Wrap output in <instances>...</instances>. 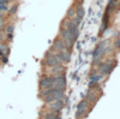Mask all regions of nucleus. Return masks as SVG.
<instances>
[{"label": "nucleus", "instance_id": "nucleus-2", "mask_svg": "<svg viewBox=\"0 0 120 119\" xmlns=\"http://www.w3.org/2000/svg\"><path fill=\"white\" fill-rule=\"evenodd\" d=\"M53 88L59 89V90H65V89H66V77H65V73L54 76Z\"/></svg>", "mask_w": 120, "mask_h": 119}, {"label": "nucleus", "instance_id": "nucleus-16", "mask_svg": "<svg viewBox=\"0 0 120 119\" xmlns=\"http://www.w3.org/2000/svg\"><path fill=\"white\" fill-rule=\"evenodd\" d=\"M90 78H91V81H93V82H97V81H100V79L102 78V75H96V76H91Z\"/></svg>", "mask_w": 120, "mask_h": 119}, {"label": "nucleus", "instance_id": "nucleus-11", "mask_svg": "<svg viewBox=\"0 0 120 119\" xmlns=\"http://www.w3.org/2000/svg\"><path fill=\"white\" fill-rule=\"evenodd\" d=\"M42 118H46V119H56V118H61V114L60 113H55L53 111H49L48 113H46L45 115H41Z\"/></svg>", "mask_w": 120, "mask_h": 119}, {"label": "nucleus", "instance_id": "nucleus-8", "mask_svg": "<svg viewBox=\"0 0 120 119\" xmlns=\"http://www.w3.org/2000/svg\"><path fill=\"white\" fill-rule=\"evenodd\" d=\"M113 70V65L109 63H101L98 66V72L101 75H108Z\"/></svg>", "mask_w": 120, "mask_h": 119}, {"label": "nucleus", "instance_id": "nucleus-4", "mask_svg": "<svg viewBox=\"0 0 120 119\" xmlns=\"http://www.w3.org/2000/svg\"><path fill=\"white\" fill-rule=\"evenodd\" d=\"M53 82H54V76H42L40 79V89L53 88Z\"/></svg>", "mask_w": 120, "mask_h": 119}, {"label": "nucleus", "instance_id": "nucleus-17", "mask_svg": "<svg viewBox=\"0 0 120 119\" xmlns=\"http://www.w3.org/2000/svg\"><path fill=\"white\" fill-rule=\"evenodd\" d=\"M4 27H5V19L4 17H0V30H3Z\"/></svg>", "mask_w": 120, "mask_h": 119}, {"label": "nucleus", "instance_id": "nucleus-12", "mask_svg": "<svg viewBox=\"0 0 120 119\" xmlns=\"http://www.w3.org/2000/svg\"><path fill=\"white\" fill-rule=\"evenodd\" d=\"M76 16V7H70L68 8V11L66 12V18H68V19H72L73 17Z\"/></svg>", "mask_w": 120, "mask_h": 119}, {"label": "nucleus", "instance_id": "nucleus-1", "mask_svg": "<svg viewBox=\"0 0 120 119\" xmlns=\"http://www.w3.org/2000/svg\"><path fill=\"white\" fill-rule=\"evenodd\" d=\"M91 107H90V102L86 100H83L81 104L77 106V113L76 118H84L88 115V112H90Z\"/></svg>", "mask_w": 120, "mask_h": 119}, {"label": "nucleus", "instance_id": "nucleus-21", "mask_svg": "<svg viewBox=\"0 0 120 119\" xmlns=\"http://www.w3.org/2000/svg\"><path fill=\"white\" fill-rule=\"evenodd\" d=\"M84 1V0H78V3H83Z\"/></svg>", "mask_w": 120, "mask_h": 119}, {"label": "nucleus", "instance_id": "nucleus-22", "mask_svg": "<svg viewBox=\"0 0 120 119\" xmlns=\"http://www.w3.org/2000/svg\"><path fill=\"white\" fill-rule=\"evenodd\" d=\"M0 65H1V60H0Z\"/></svg>", "mask_w": 120, "mask_h": 119}, {"label": "nucleus", "instance_id": "nucleus-20", "mask_svg": "<svg viewBox=\"0 0 120 119\" xmlns=\"http://www.w3.org/2000/svg\"><path fill=\"white\" fill-rule=\"evenodd\" d=\"M4 40V36H3V30H0V41Z\"/></svg>", "mask_w": 120, "mask_h": 119}, {"label": "nucleus", "instance_id": "nucleus-19", "mask_svg": "<svg viewBox=\"0 0 120 119\" xmlns=\"http://www.w3.org/2000/svg\"><path fill=\"white\" fill-rule=\"evenodd\" d=\"M114 47L118 49L119 48V37H116V40H115V43H114Z\"/></svg>", "mask_w": 120, "mask_h": 119}, {"label": "nucleus", "instance_id": "nucleus-6", "mask_svg": "<svg viewBox=\"0 0 120 119\" xmlns=\"http://www.w3.org/2000/svg\"><path fill=\"white\" fill-rule=\"evenodd\" d=\"M56 52H61L63 49H65L66 48V43H65V41L61 38V37H56L55 40H54V42H53V46H52Z\"/></svg>", "mask_w": 120, "mask_h": 119}, {"label": "nucleus", "instance_id": "nucleus-18", "mask_svg": "<svg viewBox=\"0 0 120 119\" xmlns=\"http://www.w3.org/2000/svg\"><path fill=\"white\" fill-rule=\"evenodd\" d=\"M12 38H13V34H6V40L7 41H11Z\"/></svg>", "mask_w": 120, "mask_h": 119}, {"label": "nucleus", "instance_id": "nucleus-15", "mask_svg": "<svg viewBox=\"0 0 120 119\" xmlns=\"http://www.w3.org/2000/svg\"><path fill=\"white\" fill-rule=\"evenodd\" d=\"M17 10H18V6H17V5H13L11 8H8V13H10V15H15Z\"/></svg>", "mask_w": 120, "mask_h": 119}, {"label": "nucleus", "instance_id": "nucleus-9", "mask_svg": "<svg viewBox=\"0 0 120 119\" xmlns=\"http://www.w3.org/2000/svg\"><path fill=\"white\" fill-rule=\"evenodd\" d=\"M51 69V73L52 76H58V75H61V73H65V66L61 65V64H56L52 67H49Z\"/></svg>", "mask_w": 120, "mask_h": 119}, {"label": "nucleus", "instance_id": "nucleus-13", "mask_svg": "<svg viewBox=\"0 0 120 119\" xmlns=\"http://www.w3.org/2000/svg\"><path fill=\"white\" fill-rule=\"evenodd\" d=\"M0 51H1L3 53H5V54H8L10 48H8V46L6 43H0Z\"/></svg>", "mask_w": 120, "mask_h": 119}, {"label": "nucleus", "instance_id": "nucleus-3", "mask_svg": "<svg viewBox=\"0 0 120 119\" xmlns=\"http://www.w3.org/2000/svg\"><path fill=\"white\" fill-rule=\"evenodd\" d=\"M47 107H48L49 111H53L55 113H60L61 110L65 107V102H64V100H54L52 102H49L47 105Z\"/></svg>", "mask_w": 120, "mask_h": 119}, {"label": "nucleus", "instance_id": "nucleus-7", "mask_svg": "<svg viewBox=\"0 0 120 119\" xmlns=\"http://www.w3.org/2000/svg\"><path fill=\"white\" fill-rule=\"evenodd\" d=\"M41 64H42L43 67H52V66H54L56 64H60V63L58 61V59L54 55H52V57H49V58H43V60H42Z\"/></svg>", "mask_w": 120, "mask_h": 119}, {"label": "nucleus", "instance_id": "nucleus-5", "mask_svg": "<svg viewBox=\"0 0 120 119\" xmlns=\"http://www.w3.org/2000/svg\"><path fill=\"white\" fill-rule=\"evenodd\" d=\"M85 100L89 101L90 104H95V102H97L98 96L96 95V92H95V88H94V87H89V92H88V94H86Z\"/></svg>", "mask_w": 120, "mask_h": 119}, {"label": "nucleus", "instance_id": "nucleus-14", "mask_svg": "<svg viewBox=\"0 0 120 119\" xmlns=\"http://www.w3.org/2000/svg\"><path fill=\"white\" fill-rule=\"evenodd\" d=\"M13 30H15V27L12 24H10V25L6 27V33L7 34H13Z\"/></svg>", "mask_w": 120, "mask_h": 119}, {"label": "nucleus", "instance_id": "nucleus-10", "mask_svg": "<svg viewBox=\"0 0 120 119\" xmlns=\"http://www.w3.org/2000/svg\"><path fill=\"white\" fill-rule=\"evenodd\" d=\"M84 16V7H83V3H78L77 7H76V17L78 18H83Z\"/></svg>", "mask_w": 120, "mask_h": 119}]
</instances>
